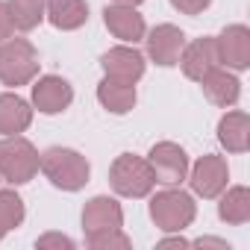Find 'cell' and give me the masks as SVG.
Segmentation results:
<instances>
[{
	"mask_svg": "<svg viewBox=\"0 0 250 250\" xmlns=\"http://www.w3.org/2000/svg\"><path fill=\"white\" fill-rule=\"evenodd\" d=\"M39 168L42 174L62 191H80L88 183V159L71 147H50L39 156Z\"/></svg>",
	"mask_w": 250,
	"mask_h": 250,
	"instance_id": "cell-1",
	"label": "cell"
},
{
	"mask_svg": "<svg viewBox=\"0 0 250 250\" xmlns=\"http://www.w3.org/2000/svg\"><path fill=\"white\" fill-rule=\"evenodd\" d=\"M109 183L121 197H147L156 186V177L147 159L121 153L109 168Z\"/></svg>",
	"mask_w": 250,
	"mask_h": 250,
	"instance_id": "cell-2",
	"label": "cell"
},
{
	"mask_svg": "<svg viewBox=\"0 0 250 250\" xmlns=\"http://www.w3.org/2000/svg\"><path fill=\"white\" fill-rule=\"evenodd\" d=\"M194 215H197L194 197L180 188H165V191L153 194V200H150V218L165 232H183L186 227H191Z\"/></svg>",
	"mask_w": 250,
	"mask_h": 250,
	"instance_id": "cell-3",
	"label": "cell"
},
{
	"mask_svg": "<svg viewBox=\"0 0 250 250\" xmlns=\"http://www.w3.org/2000/svg\"><path fill=\"white\" fill-rule=\"evenodd\" d=\"M39 74V53L27 39H6L0 44V83L3 85H27Z\"/></svg>",
	"mask_w": 250,
	"mask_h": 250,
	"instance_id": "cell-4",
	"label": "cell"
},
{
	"mask_svg": "<svg viewBox=\"0 0 250 250\" xmlns=\"http://www.w3.org/2000/svg\"><path fill=\"white\" fill-rule=\"evenodd\" d=\"M39 174V150L21 139V136H6L0 142V177L12 186H24Z\"/></svg>",
	"mask_w": 250,
	"mask_h": 250,
	"instance_id": "cell-5",
	"label": "cell"
},
{
	"mask_svg": "<svg viewBox=\"0 0 250 250\" xmlns=\"http://www.w3.org/2000/svg\"><path fill=\"white\" fill-rule=\"evenodd\" d=\"M147 162H150V168H153L156 183H165V186H177V183H183L186 174H188V156H186V150H183L180 145H174V142H159V145H153L150 153H147Z\"/></svg>",
	"mask_w": 250,
	"mask_h": 250,
	"instance_id": "cell-6",
	"label": "cell"
},
{
	"mask_svg": "<svg viewBox=\"0 0 250 250\" xmlns=\"http://www.w3.org/2000/svg\"><path fill=\"white\" fill-rule=\"evenodd\" d=\"M227 180H229V168H227V159L224 156H215V153H206L194 162L191 168V191L200 194L203 200H212L218 197L224 188H227Z\"/></svg>",
	"mask_w": 250,
	"mask_h": 250,
	"instance_id": "cell-7",
	"label": "cell"
},
{
	"mask_svg": "<svg viewBox=\"0 0 250 250\" xmlns=\"http://www.w3.org/2000/svg\"><path fill=\"white\" fill-rule=\"evenodd\" d=\"M218 59L221 65L232 68V71H247L250 68V30L244 24H229L218 39Z\"/></svg>",
	"mask_w": 250,
	"mask_h": 250,
	"instance_id": "cell-8",
	"label": "cell"
},
{
	"mask_svg": "<svg viewBox=\"0 0 250 250\" xmlns=\"http://www.w3.org/2000/svg\"><path fill=\"white\" fill-rule=\"evenodd\" d=\"M183 47H186V33L180 27H174V24H159L147 36V56L162 68L180 65Z\"/></svg>",
	"mask_w": 250,
	"mask_h": 250,
	"instance_id": "cell-9",
	"label": "cell"
},
{
	"mask_svg": "<svg viewBox=\"0 0 250 250\" xmlns=\"http://www.w3.org/2000/svg\"><path fill=\"white\" fill-rule=\"evenodd\" d=\"M180 65H183V74L194 83H200L212 68L221 65L218 59V47H215V39L203 36V39H194L191 44L186 42L183 47V56H180Z\"/></svg>",
	"mask_w": 250,
	"mask_h": 250,
	"instance_id": "cell-10",
	"label": "cell"
},
{
	"mask_svg": "<svg viewBox=\"0 0 250 250\" xmlns=\"http://www.w3.org/2000/svg\"><path fill=\"white\" fill-rule=\"evenodd\" d=\"M71 100H74V88H71V83L68 80H62V77H42L36 85H33V103H36V109L39 112H44V115H59V112H65L68 106H71Z\"/></svg>",
	"mask_w": 250,
	"mask_h": 250,
	"instance_id": "cell-11",
	"label": "cell"
},
{
	"mask_svg": "<svg viewBox=\"0 0 250 250\" xmlns=\"http://www.w3.org/2000/svg\"><path fill=\"white\" fill-rule=\"evenodd\" d=\"M124 227V212L118 206V200L112 197H91L83 209V229L85 235L94 232H106V229H121Z\"/></svg>",
	"mask_w": 250,
	"mask_h": 250,
	"instance_id": "cell-12",
	"label": "cell"
},
{
	"mask_svg": "<svg viewBox=\"0 0 250 250\" xmlns=\"http://www.w3.org/2000/svg\"><path fill=\"white\" fill-rule=\"evenodd\" d=\"M103 21H106L109 33H112L115 39H121V42H133V44H136V42H142V39H145V33H147L145 18L136 12V6H121V3H112V6H106Z\"/></svg>",
	"mask_w": 250,
	"mask_h": 250,
	"instance_id": "cell-13",
	"label": "cell"
},
{
	"mask_svg": "<svg viewBox=\"0 0 250 250\" xmlns=\"http://www.w3.org/2000/svg\"><path fill=\"white\" fill-rule=\"evenodd\" d=\"M100 65H103L106 77H115L124 83H139L145 74V56L136 47H112L103 53Z\"/></svg>",
	"mask_w": 250,
	"mask_h": 250,
	"instance_id": "cell-14",
	"label": "cell"
},
{
	"mask_svg": "<svg viewBox=\"0 0 250 250\" xmlns=\"http://www.w3.org/2000/svg\"><path fill=\"white\" fill-rule=\"evenodd\" d=\"M200 85H203V94L209 97V103H215V106H235L238 103V97H241V83H238V77L235 74H229L227 68H212L203 80H200Z\"/></svg>",
	"mask_w": 250,
	"mask_h": 250,
	"instance_id": "cell-15",
	"label": "cell"
},
{
	"mask_svg": "<svg viewBox=\"0 0 250 250\" xmlns=\"http://www.w3.org/2000/svg\"><path fill=\"white\" fill-rule=\"evenodd\" d=\"M33 124V109L18 94H0V136H21Z\"/></svg>",
	"mask_w": 250,
	"mask_h": 250,
	"instance_id": "cell-16",
	"label": "cell"
},
{
	"mask_svg": "<svg viewBox=\"0 0 250 250\" xmlns=\"http://www.w3.org/2000/svg\"><path fill=\"white\" fill-rule=\"evenodd\" d=\"M97 100L112 115H127L136 106V83H124V80H115V77H103V83L97 85Z\"/></svg>",
	"mask_w": 250,
	"mask_h": 250,
	"instance_id": "cell-17",
	"label": "cell"
},
{
	"mask_svg": "<svg viewBox=\"0 0 250 250\" xmlns=\"http://www.w3.org/2000/svg\"><path fill=\"white\" fill-rule=\"evenodd\" d=\"M218 142L229 153H244L250 147V118H247V112H227L218 121Z\"/></svg>",
	"mask_w": 250,
	"mask_h": 250,
	"instance_id": "cell-18",
	"label": "cell"
},
{
	"mask_svg": "<svg viewBox=\"0 0 250 250\" xmlns=\"http://www.w3.org/2000/svg\"><path fill=\"white\" fill-rule=\"evenodd\" d=\"M44 15L56 30H80L88 21L85 0H44Z\"/></svg>",
	"mask_w": 250,
	"mask_h": 250,
	"instance_id": "cell-19",
	"label": "cell"
},
{
	"mask_svg": "<svg viewBox=\"0 0 250 250\" xmlns=\"http://www.w3.org/2000/svg\"><path fill=\"white\" fill-rule=\"evenodd\" d=\"M221 203H218V215L227 224H247L250 221V191L244 186H232L221 191Z\"/></svg>",
	"mask_w": 250,
	"mask_h": 250,
	"instance_id": "cell-20",
	"label": "cell"
},
{
	"mask_svg": "<svg viewBox=\"0 0 250 250\" xmlns=\"http://www.w3.org/2000/svg\"><path fill=\"white\" fill-rule=\"evenodd\" d=\"M6 9H9L12 27L21 33H30L44 18V0H6Z\"/></svg>",
	"mask_w": 250,
	"mask_h": 250,
	"instance_id": "cell-21",
	"label": "cell"
},
{
	"mask_svg": "<svg viewBox=\"0 0 250 250\" xmlns=\"http://www.w3.org/2000/svg\"><path fill=\"white\" fill-rule=\"evenodd\" d=\"M24 224V200L15 191H0V238Z\"/></svg>",
	"mask_w": 250,
	"mask_h": 250,
	"instance_id": "cell-22",
	"label": "cell"
},
{
	"mask_svg": "<svg viewBox=\"0 0 250 250\" xmlns=\"http://www.w3.org/2000/svg\"><path fill=\"white\" fill-rule=\"evenodd\" d=\"M88 247L94 250H127L133 241L130 235H124L121 229H106V232H94V235H85Z\"/></svg>",
	"mask_w": 250,
	"mask_h": 250,
	"instance_id": "cell-23",
	"label": "cell"
},
{
	"mask_svg": "<svg viewBox=\"0 0 250 250\" xmlns=\"http://www.w3.org/2000/svg\"><path fill=\"white\" fill-rule=\"evenodd\" d=\"M36 247H39V250H50V247H59V250H74V241H71L68 235H62V232H47V235H42V238L36 241Z\"/></svg>",
	"mask_w": 250,
	"mask_h": 250,
	"instance_id": "cell-24",
	"label": "cell"
},
{
	"mask_svg": "<svg viewBox=\"0 0 250 250\" xmlns=\"http://www.w3.org/2000/svg\"><path fill=\"white\" fill-rule=\"evenodd\" d=\"M212 0H171V6L180 9L183 15H200L203 9H209Z\"/></svg>",
	"mask_w": 250,
	"mask_h": 250,
	"instance_id": "cell-25",
	"label": "cell"
},
{
	"mask_svg": "<svg viewBox=\"0 0 250 250\" xmlns=\"http://www.w3.org/2000/svg\"><path fill=\"white\" fill-rule=\"evenodd\" d=\"M12 18H9V9H6V0H0V42L12 39Z\"/></svg>",
	"mask_w": 250,
	"mask_h": 250,
	"instance_id": "cell-26",
	"label": "cell"
},
{
	"mask_svg": "<svg viewBox=\"0 0 250 250\" xmlns=\"http://www.w3.org/2000/svg\"><path fill=\"white\" fill-rule=\"evenodd\" d=\"M194 247H224L227 250V241H221V238H197Z\"/></svg>",
	"mask_w": 250,
	"mask_h": 250,
	"instance_id": "cell-27",
	"label": "cell"
},
{
	"mask_svg": "<svg viewBox=\"0 0 250 250\" xmlns=\"http://www.w3.org/2000/svg\"><path fill=\"white\" fill-rule=\"evenodd\" d=\"M165 244H180V247H186L188 241H186V238H165V241H162V247H165Z\"/></svg>",
	"mask_w": 250,
	"mask_h": 250,
	"instance_id": "cell-28",
	"label": "cell"
},
{
	"mask_svg": "<svg viewBox=\"0 0 250 250\" xmlns=\"http://www.w3.org/2000/svg\"><path fill=\"white\" fill-rule=\"evenodd\" d=\"M115 3H121V6H139V3H145V0H115Z\"/></svg>",
	"mask_w": 250,
	"mask_h": 250,
	"instance_id": "cell-29",
	"label": "cell"
},
{
	"mask_svg": "<svg viewBox=\"0 0 250 250\" xmlns=\"http://www.w3.org/2000/svg\"><path fill=\"white\" fill-rule=\"evenodd\" d=\"M0 180H3V177H0Z\"/></svg>",
	"mask_w": 250,
	"mask_h": 250,
	"instance_id": "cell-30",
	"label": "cell"
}]
</instances>
